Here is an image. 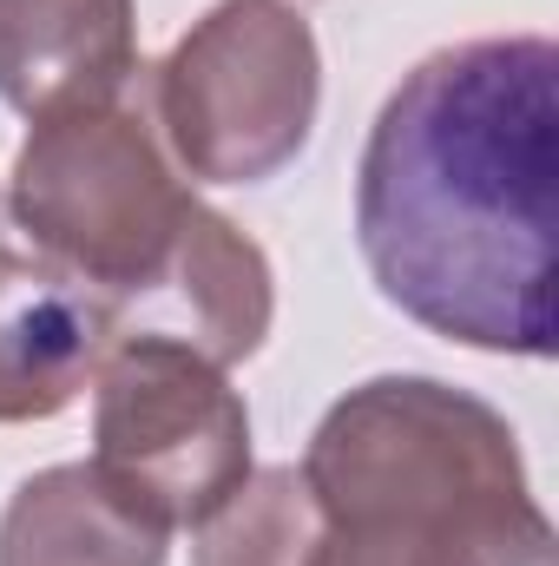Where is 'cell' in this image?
<instances>
[{"instance_id":"1","label":"cell","mask_w":559,"mask_h":566,"mask_svg":"<svg viewBox=\"0 0 559 566\" xmlns=\"http://www.w3.org/2000/svg\"><path fill=\"white\" fill-rule=\"evenodd\" d=\"M553 40L421 60L362 151L356 231L389 303L514 356H553Z\"/></svg>"},{"instance_id":"2","label":"cell","mask_w":559,"mask_h":566,"mask_svg":"<svg viewBox=\"0 0 559 566\" xmlns=\"http://www.w3.org/2000/svg\"><path fill=\"white\" fill-rule=\"evenodd\" d=\"M329 541L303 566H553L500 416L441 382H369L309 454Z\"/></svg>"},{"instance_id":"3","label":"cell","mask_w":559,"mask_h":566,"mask_svg":"<svg viewBox=\"0 0 559 566\" xmlns=\"http://www.w3.org/2000/svg\"><path fill=\"white\" fill-rule=\"evenodd\" d=\"M20 218L86 277L139 290L184 264L204 211L184 205L126 113L80 106L46 119L20 158Z\"/></svg>"},{"instance_id":"4","label":"cell","mask_w":559,"mask_h":566,"mask_svg":"<svg viewBox=\"0 0 559 566\" xmlns=\"http://www.w3.org/2000/svg\"><path fill=\"white\" fill-rule=\"evenodd\" d=\"M139 521H204L244 481V409L184 343L139 336L113 356L99 396V468Z\"/></svg>"},{"instance_id":"5","label":"cell","mask_w":559,"mask_h":566,"mask_svg":"<svg viewBox=\"0 0 559 566\" xmlns=\"http://www.w3.org/2000/svg\"><path fill=\"white\" fill-rule=\"evenodd\" d=\"M316 106V53L277 0L218 7L165 73V113L184 158L211 178H257L303 145Z\"/></svg>"},{"instance_id":"6","label":"cell","mask_w":559,"mask_h":566,"mask_svg":"<svg viewBox=\"0 0 559 566\" xmlns=\"http://www.w3.org/2000/svg\"><path fill=\"white\" fill-rule=\"evenodd\" d=\"M106 343V310L60 271L0 258V416H53Z\"/></svg>"},{"instance_id":"7","label":"cell","mask_w":559,"mask_h":566,"mask_svg":"<svg viewBox=\"0 0 559 566\" xmlns=\"http://www.w3.org/2000/svg\"><path fill=\"white\" fill-rule=\"evenodd\" d=\"M126 66V0H0V93L13 106H93Z\"/></svg>"},{"instance_id":"8","label":"cell","mask_w":559,"mask_h":566,"mask_svg":"<svg viewBox=\"0 0 559 566\" xmlns=\"http://www.w3.org/2000/svg\"><path fill=\"white\" fill-rule=\"evenodd\" d=\"M0 566H158V527L106 494L93 468L20 488Z\"/></svg>"},{"instance_id":"9","label":"cell","mask_w":559,"mask_h":566,"mask_svg":"<svg viewBox=\"0 0 559 566\" xmlns=\"http://www.w3.org/2000/svg\"><path fill=\"white\" fill-rule=\"evenodd\" d=\"M296 474H271L257 488V501H244L204 547V566H303V527L309 507L296 501Z\"/></svg>"}]
</instances>
